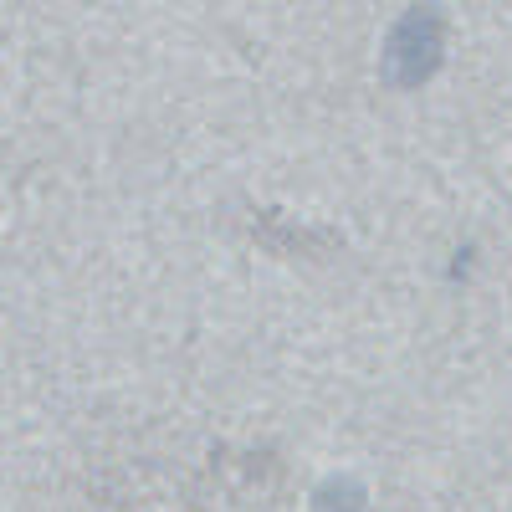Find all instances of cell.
<instances>
[{
    "label": "cell",
    "instance_id": "cell-1",
    "mask_svg": "<svg viewBox=\"0 0 512 512\" xmlns=\"http://www.w3.org/2000/svg\"><path fill=\"white\" fill-rule=\"evenodd\" d=\"M441 57H446V16H441V6H410L395 21L390 41H384V82L410 93V88L436 77Z\"/></svg>",
    "mask_w": 512,
    "mask_h": 512
},
{
    "label": "cell",
    "instance_id": "cell-2",
    "mask_svg": "<svg viewBox=\"0 0 512 512\" xmlns=\"http://www.w3.org/2000/svg\"><path fill=\"white\" fill-rule=\"evenodd\" d=\"M318 512H364V487L349 482V477L318 487Z\"/></svg>",
    "mask_w": 512,
    "mask_h": 512
}]
</instances>
